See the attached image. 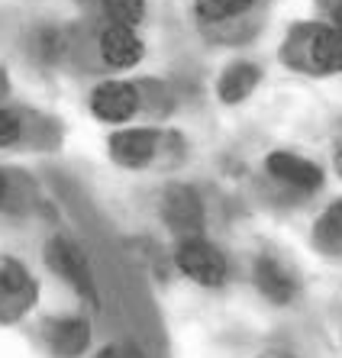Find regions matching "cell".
Wrapping results in <instances>:
<instances>
[{
    "label": "cell",
    "mask_w": 342,
    "mask_h": 358,
    "mask_svg": "<svg viewBox=\"0 0 342 358\" xmlns=\"http://www.w3.org/2000/svg\"><path fill=\"white\" fill-rule=\"evenodd\" d=\"M0 91H3V78H0Z\"/></svg>",
    "instance_id": "7402d4cb"
},
{
    "label": "cell",
    "mask_w": 342,
    "mask_h": 358,
    "mask_svg": "<svg viewBox=\"0 0 342 358\" xmlns=\"http://www.w3.org/2000/svg\"><path fill=\"white\" fill-rule=\"evenodd\" d=\"M330 10H332V26L342 32V0H330Z\"/></svg>",
    "instance_id": "ac0fdd59"
},
{
    "label": "cell",
    "mask_w": 342,
    "mask_h": 358,
    "mask_svg": "<svg viewBox=\"0 0 342 358\" xmlns=\"http://www.w3.org/2000/svg\"><path fill=\"white\" fill-rule=\"evenodd\" d=\"M110 20L119 23V26H136V23L146 16V3L142 0H104Z\"/></svg>",
    "instance_id": "9a60e30c"
},
{
    "label": "cell",
    "mask_w": 342,
    "mask_h": 358,
    "mask_svg": "<svg viewBox=\"0 0 342 358\" xmlns=\"http://www.w3.org/2000/svg\"><path fill=\"white\" fill-rule=\"evenodd\" d=\"M284 62L307 74H339L342 71V32L336 26L307 23L290 30L284 43Z\"/></svg>",
    "instance_id": "6da1fadb"
},
{
    "label": "cell",
    "mask_w": 342,
    "mask_h": 358,
    "mask_svg": "<svg viewBox=\"0 0 342 358\" xmlns=\"http://www.w3.org/2000/svg\"><path fill=\"white\" fill-rule=\"evenodd\" d=\"M161 216L181 239H197L203 226V203L187 184H171L161 197Z\"/></svg>",
    "instance_id": "3957f363"
},
{
    "label": "cell",
    "mask_w": 342,
    "mask_h": 358,
    "mask_svg": "<svg viewBox=\"0 0 342 358\" xmlns=\"http://www.w3.org/2000/svg\"><path fill=\"white\" fill-rule=\"evenodd\" d=\"M91 110H94L97 120L126 123L129 116L139 110V91L133 85H123V81H104L91 94Z\"/></svg>",
    "instance_id": "8992f818"
},
{
    "label": "cell",
    "mask_w": 342,
    "mask_h": 358,
    "mask_svg": "<svg viewBox=\"0 0 342 358\" xmlns=\"http://www.w3.org/2000/svg\"><path fill=\"white\" fill-rule=\"evenodd\" d=\"M258 0H197L194 3V10H197V16L207 23H223V20H233V16H239V13L252 10Z\"/></svg>",
    "instance_id": "5bb4252c"
},
{
    "label": "cell",
    "mask_w": 342,
    "mask_h": 358,
    "mask_svg": "<svg viewBox=\"0 0 342 358\" xmlns=\"http://www.w3.org/2000/svg\"><path fill=\"white\" fill-rule=\"evenodd\" d=\"M265 168L271 178L284 181V184H290V188H297V190H317L323 184L320 165H313V161H307V158H300V155H290V152H271Z\"/></svg>",
    "instance_id": "9c48e42d"
},
{
    "label": "cell",
    "mask_w": 342,
    "mask_h": 358,
    "mask_svg": "<svg viewBox=\"0 0 342 358\" xmlns=\"http://www.w3.org/2000/svg\"><path fill=\"white\" fill-rule=\"evenodd\" d=\"M336 171L342 175V136L336 139Z\"/></svg>",
    "instance_id": "ffe728a7"
},
{
    "label": "cell",
    "mask_w": 342,
    "mask_h": 358,
    "mask_svg": "<svg viewBox=\"0 0 342 358\" xmlns=\"http://www.w3.org/2000/svg\"><path fill=\"white\" fill-rule=\"evenodd\" d=\"M45 342L55 352V358H75L91 342V326H87V320H81V316L52 320V323H45Z\"/></svg>",
    "instance_id": "30bf717a"
},
{
    "label": "cell",
    "mask_w": 342,
    "mask_h": 358,
    "mask_svg": "<svg viewBox=\"0 0 342 358\" xmlns=\"http://www.w3.org/2000/svg\"><path fill=\"white\" fill-rule=\"evenodd\" d=\"M313 245L326 255H342V201L326 207L317 226H313Z\"/></svg>",
    "instance_id": "4fadbf2b"
},
{
    "label": "cell",
    "mask_w": 342,
    "mask_h": 358,
    "mask_svg": "<svg viewBox=\"0 0 342 358\" xmlns=\"http://www.w3.org/2000/svg\"><path fill=\"white\" fill-rule=\"evenodd\" d=\"M159 152V133L155 129H123L110 136V155L123 168H142Z\"/></svg>",
    "instance_id": "52a82bcc"
},
{
    "label": "cell",
    "mask_w": 342,
    "mask_h": 358,
    "mask_svg": "<svg viewBox=\"0 0 342 358\" xmlns=\"http://www.w3.org/2000/svg\"><path fill=\"white\" fill-rule=\"evenodd\" d=\"M45 262H49V268H52L55 274H62L75 291H81V294L91 297V300L97 297L94 278H91V268H87V258L75 243H68V239H52V243L45 245Z\"/></svg>",
    "instance_id": "5b68a950"
},
{
    "label": "cell",
    "mask_w": 342,
    "mask_h": 358,
    "mask_svg": "<svg viewBox=\"0 0 342 358\" xmlns=\"http://www.w3.org/2000/svg\"><path fill=\"white\" fill-rule=\"evenodd\" d=\"M252 278H255V287L262 294L271 300V304H290L294 294H297V281H294V274L284 268V265L275 258V255H258L255 258V268H252Z\"/></svg>",
    "instance_id": "ba28073f"
},
{
    "label": "cell",
    "mask_w": 342,
    "mask_h": 358,
    "mask_svg": "<svg viewBox=\"0 0 342 358\" xmlns=\"http://www.w3.org/2000/svg\"><path fill=\"white\" fill-rule=\"evenodd\" d=\"M258 78H262L258 65L236 62V65H229V68L220 74V81H216V94H220L223 104H242V100L255 91Z\"/></svg>",
    "instance_id": "7c38bea8"
},
{
    "label": "cell",
    "mask_w": 342,
    "mask_h": 358,
    "mask_svg": "<svg viewBox=\"0 0 342 358\" xmlns=\"http://www.w3.org/2000/svg\"><path fill=\"white\" fill-rule=\"evenodd\" d=\"M36 300V284L20 262L0 255V323H10L30 310Z\"/></svg>",
    "instance_id": "277c9868"
},
{
    "label": "cell",
    "mask_w": 342,
    "mask_h": 358,
    "mask_svg": "<svg viewBox=\"0 0 342 358\" xmlns=\"http://www.w3.org/2000/svg\"><path fill=\"white\" fill-rule=\"evenodd\" d=\"M265 358H288V355H265Z\"/></svg>",
    "instance_id": "44dd1931"
},
{
    "label": "cell",
    "mask_w": 342,
    "mask_h": 358,
    "mask_svg": "<svg viewBox=\"0 0 342 358\" xmlns=\"http://www.w3.org/2000/svg\"><path fill=\"white\" fill-rule=\"evenodd\" d=\"M7 197H10V181H7V175L0 171V207L7 203Z\"/></svg>",
    "instance_id": "d6986e66"
},
{
    "label": "cell",
    "mask_w": 342,
    "mask_h": 358,
    "mask_svg": "<svg viewBox=\"0 0 342 358\" xmlns=\"http://www.w3.org/2000/svg\"><path fill=\"white\" fill-rule=\"evenodd\" d=\"M97 358H139V355H136L133 348H126V346H107Z\"/></svg>",
    "instance_id": "e0dca14e"
},
{
    "label": "cell",
    "mask_w": 342,
    "mask_h": 358,
    "mask_svg": "<svg viewBox=\"0 0 342 358\" xmlns=\"http://www.w3.org/2000/svg\"><path fill=\"white\" fill-rule=\"evenodd\" d=\"M174 262L191 281H197L203 287H220L226 281V271H229L223 252L216 245H210L207 239H201V236L197 239H181L178 252H174Z\"/></svg>",
    "instance_id": "7a4b0ae2"
},
{
    "label": "cell",
    "mask_w": 342,
    "mask_h": 358,
    "mask_svg": "<svg viewBox=\"0 0 342 358\" xmlns=\"http://www.w3.org/2000/svg\"><path fill=\"white\" fill-rule=\"evenodd\" d=\"M23 126H20V116L13 110H0V146H13L20 139Z\"/></svg>",
    "instance_id": "2e32d148"
},
{
    "label": "cell",
    "mask_w": 342,
    "mask_h": 358,
    "mask_svg": "<svg viewBox=\"0 0 342 358\" xmlns=\"http://www.w3.org/2000/svg\"><path fill=\"white\" fill-rule=\"evenodd\" d=\"M100 52H104L107 65H113V68H133L142 58V43H139V36L133 32V26L113 23L104 32V39H100Z\"/></svg>",
    "instance_id": "8fae6325"
}]
</instances>
